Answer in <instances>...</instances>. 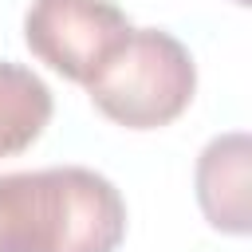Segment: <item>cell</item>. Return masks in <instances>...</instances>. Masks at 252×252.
Wrapping results in <instances>:
<instances>
[{"label":"cell","instance_id":"obj_1","mask_svg":"<svg viewBox=\"0 0 252 252\" xmlns=\"http://www.w3.org/2000/svg\"><path fill=\"white\" fill-rule=\"evenodd\" d=\"M126 201L87 165L0 177V252H118Z\"/></svg>","mask_w":252,"mask_h":252},{"label":"cell","instance_id":"obj_2","mask_svg":"<svg viewBox=\"0 0 252 252\" xmlns=\"http://www.w3.org/2000/svg\"><path fill=\"white\" fill-rule=\"evenodd\" d=\"M193 91V55L161 28H130V35L87 79L91 102L126 130H158L177 122L189 110Z\"/></svg>","mask_w":252,"mask_h":252},{"label":"cell","instance_id":"obj_3","mask_svg":"<svg viewBox=\"0 0 252 252\" xmlns=\"http://www.w3.org/2000/svg\"><path fill=\"white\" fill-rule=\"evenodd\" d=\"M126 35L130 20L110 0H32L24 16L32 55L83 87Z\"/></svg>","mask_w":252,"mask_h":252},{"label":"cell","instance_id":"obj_4","mask_svg":"<svg viewBox=\"0 0 252 252\" xmlns=\"http://www.w3.org/2000/svg\"><path fill=\"white\" fill-rule=\"evenodd\" d=\"M248 165H252V142L244 130L217 134L197 158V169H193L197 205L217 232L248 236V228H252Z\"/></svg>","mask_w":252,"mask_h":252},{"label":"cell","instance_id":"obj_5","mask_svg":"<svg viewBox=\"0 0 252 252\" xmlns=\"http://www.w3.org/2000/svg\"><path fill=\"white\" fill-rule=\"evenodd\" d=\"M47 122H51L47 83L35 71L4 59L0 63V158L28 150Z\"/></svg>","mask_w":252,"mask_h":252},{"label":"cell","instance_id":"obj_6","mask_svg":"<svg viewBox=\"0 0 252 252\" xmlns=\"http://www.w3.org/2000/svg\"><path fill=\"white\" fill-rule=\"evenodd\" d=\"M232 4H240V8H248V4H252V0H232Z\"/></svg>","mask_w":252,"mask_h":252}]
</instances>
